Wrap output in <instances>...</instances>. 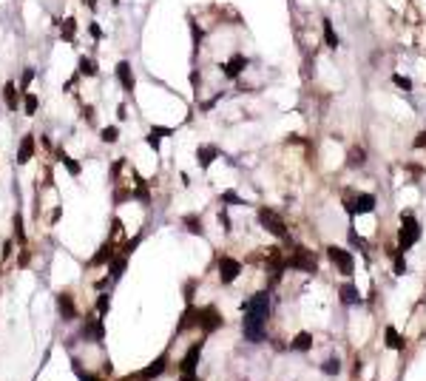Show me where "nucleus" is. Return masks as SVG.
Listing matches in <instances>:
<instances>
[{"instance_id":"obj_1","label":"nucleus","mask_w":426,"mask_h":381,"mask_svg":"<svg viewBox=\"0 0 426 381\" xmlns=\"http://www.w3.org/2000/svg\"><path fill=\"white\" fill-rule=\"evenodd\" d=\"M245 319H242V330H245V338L253 341V344H261L264 341V327H267V316H270V293L261 290V293L250 296L245 304Z\"/></svg>"},{"instance_id":"obj_2","label":"nucleus","mask_w":426,"mask_h":381,"mask_svg":"<svg viewBox=\"0 0 426 381\" xmlns=\"http://www.w3.org/2000/svg\"><path fill=\"white\" fill-rule=\"evenodd\" d=\"M420 239V225L418 219L406 211V214H401V230H398V251L406 253L412 248V245Z\"/></svg>"},{"instance_id":"obj_3","label":"nucleus","mask_w":426,"mask_h":381,"mask_svg":"<svg viewBox=\"0 0 426 381\" xmlns=\"http://www.w3.org/2000/svg\"><path fill=\"white\" fill-rule=\"evenodd\" d=\"M287 267H293V270H304V273H316L318 270L316 253L298 245V248H293V253L287 256Z\"/></svg>"},{"instance_id":"obj_4","label":"nucleus","mask_w":426,"mask_h":381,"mask_svg":"<svg viewBox=\"0 0 426 381\" xmlns=\"http://www.w3.org/2000/svg\"><path fill=\"white\" fill-rule=\"evenodd\" d=\"M259 222L264 225V228H267L276 239H284V242L290 239V233H287V222H284V219L276 214L273 208H259Z\"/></svg>"},{"instance_id":"obj_5","label":"nucleus","mask_w":426,"mask_h":381,"mask_svg":"<svg viewBox=\"0 0 426 381\" xmlns=\"http://www.w3.org/2000/svg\"><path fill=\"white\" fill-rule=\"evenodd\" d=\"M327 259H330L332 265L338 267L344 276H353V270H355V259H353V253H350V251L330 245V248H327Z\"/></svg>"},{"instance_id":"obj_6","label":"nucleus","mask_w":426,"mask_h":381,"mask_svg":"<svg viewBox=\"0 0 426 381\" xmlns=\"http://www.w3.org/2000/svg\"><path fill=\"white\" fill-rule=\"evenodd\" d=\"M239 273H242V262L239 259H233V256H222L219 259V279H222V285L236 282Z\"/></svg>"},{"instance_id":"obj_7","label":"nucleus","mask_w":426,"mask_h":381,"mask_svg":"<svg viewBox=\"0 0 426 381\" xmlns=\"http://www.w3.org/2000/svg\"><path fill=\"white\" fill-rule=\"evenodd\" d=\"M165 364H168V353H162V356H159L153 364H148L145 370H139V373L128 375V381H151V378H157V375L165 373Z\"/></svg>"},{"instance_id":"obj_8","label":"nucleus","mask_w":426,"mask_h":381,"mask_svg":"<svg viewBox=\"0 0 426 381\" xmlns=\"http://www.w3.org/2000/svg\"><path fill=\"white\" fill-rule=\"evenodd\" d=\"M347 211L350 214H372V211H375V196L358 194V196H353V199L347 196Z\"/></svg>"},{"instance_id":"obj_9","label":"nucleus","mask_w":426,"mask_h":381,"mask_svg":"<svg viewBox=\"0 0 426 381\" xmlns=\"http://www.w3.org/2000/svg\"><path fill=\"white\" fill-rule=\"evenodd\" d=\"M222 327V316H219L216 307H202V316H199V330L202 333H213Z\"/></svg>"},{"instance_id":"obj_10","label":"nucleus","mask_w":426,"mask_h":381,"mask_svg":"<svg viewBox=\"0 0 426 381\" xmlns=\"http://www.w3.org/2000/svg\"><path fill=\"white\" fill-rule=\"evenodd\" d=\"M199 356H202V341H196L188 353H185V359H182L179 370L182 373H196V364H199Z\"/></svg>"},{"instance_id":"obj_11","label":"nucleus","mask_w":426,"mask_h":381,"mask_svg":"<svg viewBox=\"0 0 426 381\" xmlns=\"http://www.w3.org/2000/svg\"><path fill=\"white\" fill-rule=\"evenodd\" d=\"M245 68H247V57H245V54H233V57L224 63V77L236 80L239 74L245 72Z\"/></svg>"},{"instance_id":"obj_12","label":"nucleus","mask_w":426,"mask_h":381,"mask_svg":"<svg viewBox=\"0 0 426 381\" xmlns=\"http://www.w3.org/2000/svg\"><path fill=\"white\" fill-rule=\"evenodd\" d=\"M57 307H60V313H63L65 322H74V319H77V307H74L71 293H60L57 296Z\"/></svg>"},{"instance_id":"obj_13","label":"nucleus","mask_w":426,"mask_h":381,"mask_svg":"<svg viewBox=\"0 0 426 381\" xmlns=\"http://www.w3.org/2000/svg\"><path fill=\"white\" fill-rule=\"evenodd\" d=\"M117 80H120V86H123L125 91H134V72H131L128 60H123V63L117 65Z\"/></svg>"},{"instance_id":"obj_14","label":"nucleus","mask_w":426,"mask_h":381,"mask_svg":"<svg viewBox=\"0 0 426 381\" xmlns=\"http://www.w3.org/2000/svg\"><path fill=\"white\" fill-rule=\"evenodd\" d=\"M31 154H34V137L26 134V137L20 140V148H17V165H26L31 159Z\"/></svg>"},{"instance_id":"obj_15","label":"nucleus","mask_w":426,"mask_h":381,"mask_svg":"<svg viewBox=\"0 0 426 381\" xmlns=\"http://www.w3.org/2000/svg\"><path fill=\"white\" fill-rule=\"evenodd\" d=\"M341 302L344 304H361L364 299H361V293H358V288H355L353 282H347V285H341Z\"/></svg>"},{"instance_id":"obj_16","label":"nucleus","mask_w":426,"mask_h":381,"mask_svg":"<svg viewBox=\"0 0 426 381\" xmlns=\"http://www.w3.org/2000/svg\"><path fill=\"white\" fill-rule=\"evenodd\" d=\"M216 157H219L216 145H199V151H196V159H199V165H202V168H208Z\"/></svg>"},{"instance_id":"obj_17","label":"nucleus","mask_w":426,"mask_h":381,"mask_svg":"<svg viewBox=\"0 0 426 381\" xmlns=\"http://www.w3.org/2000/svg\"><path fill=\"white\" fill-rule=\"evenodd\" d=\"M111 259H114V245L105 242V245L100 248V253H97L94 259H91V265H94V267H100V265H111Z\"/></svg>"},{"instance_id":"obj_18","label":"nucleus","mask_w":426,"mask_h":381,"mask_svg":"<svg viewBox=\"0 0 426 381\" xmlns=\"http://www.w3.org/2000/svg\"><path fill=\"white\" fill-rule=\"evenodd\" d=\"M313 347V336L310 333H298L293 341H290V350H298V353H307Z\"/></svg>"},{"instance_id":"obj_19","label":"nucleus","mask_w":426,"mask_h":381,"mask_svg":"<svg viewBox=\"0 0 426 381\" xmlns=\"http://www.w3.org/2000/svg\"><path fill=\"white\" fill-rule=\"evenodd\" d=\"M383 336H386V347H392V350H404V338H401V333L395 330V327H386V333H383Z\"/></svg>"},{"instance_id":"obj_20","label":"nucleus","mask_w":426,"mask_h":381,"mask_svg":"<svg viewBox=\"0 0 426 381\" xmlns=\"http://www.w3.org/2000/svg\"><path fill=\"white\" fill-rule=\"evenodd\" d=\"M321 26H324V43L327 49H338V34H335V29H332L330 20H321Z\"/></svg>"},{"instance_id":"obj_21","label":"nucleus","mask_w":426,"mask_h":381,"mask_svg":"<svg viewBox=\"0 0 426 381\" xmlns=\"http://www.w3.org/2000/svg\"><path fill=\"white\" fill-rule=\"evenodd\" d=\"M168 134H174V128H151V134H148V145L157 151V148H159V137H168Z\"/></svg>"},{"instance_id":"obj_22","label":"nucleus","mask_w":426,"mask_h":381,"mask_svg":"<svg viewBox=\"0 0 426 381\" xmlns=\"http://www.w3.org/2000/svg\"><path fill=\"white\" fill-rule=\"evenodd\" d=\"M60 31H63L65 40H74V34H77V20H74V17H65V20L60 23Z\"/></svg>"},{"instance_id":"obj_23","label":"nucleus","mask_w":426,"mask_h":381,"mask_svg":"<svg viewBox=\"0 0 426 381\" xmlns=\"http://www.w3.org/2000/svg\"><path fill=\"white\" fill-rule=\"evenodd\" d=\"M77 65H80V74H86V77H94L97 74V63L91 57H80Z\"/></svg>"},{"instance_id":"obj_24","label":"nucleus","mask_w":426,"mask_h":381,"mask_svg":"<svg viewBox=\"0 0 426 381\" xmlns=\"http://www.w3.org/2000/svg\"><path fill=\"white\" fill-rule=\"evenodd\" d=\"M134 196H137V199H142L145 205L151 202V196H148V182H145L142 177H137V188H134Z\"/></svg>"},{"instance_id":"obj_25","label":"nucleus","mask_w":426,"mask_h":381,"mask_svg":"<svg viewBox=\"0 0 426 381\" xmlns=\"http://www.w3.org/2000/svg\"><path fill=\"white\" fill-rule=\"evenodd\" d=\"M125 259H128V256H117V259H111V279H120V276H123V270H125Z\"/></svg>"},{"instance_id":"obj_26","label":"nucleus","mask_w":426,"mask_h":381,"mask_svg":"<svg viewBox=\"0 0 426 381\" xmlns=\"http://www.w3.org/2000/svg\"><path fill=\"white\" fill-rule=\"evenodd\" d=\"M364 157H367V154H364V148H353V151H350V159H347V162H350V168L364 165V162H367Z\"/></svg>"},{"instance_id":"obj_27","label":"nucleus","mask_w":426,"mask_h":381,"mask_svg":"<svg viewBox=\"0 0 426 381\" xmlns=\"http://www.w3.org/2000/svg\"><path fill=\"white\" fill-rule=\"evenodd\" d=\"M6 106L15 111L17 108V88H15V83H6Z\"/></svg>"},{"instance_id":"obj_28","label":"nucleus","mask_w":426,"mask_h":381,"mask_svg":"<svg viewBox=\"0 0 426 381\" xmlns=\"http://www.w3.org/2000/svg\"><path fill=\"white\" fill-rule=\"evenodd\" d=\"M321 370H324L327 375H338L341 373V361L338 359H327L324 364H321Z\"/></svg>"},{"instance_id":"obj_29","label":"nucleus","mask_w":426,"mask_h":381,"mask_svg":"<svg viewBox=\"0 0 426 381\" xmlns=\"http://www.w3.org/2000/svg\"><path fill=\"white\" fill-rule=\"evenodd\" d=\"M185 225H188V230H190V233H199V236L205 233L202 219H196V216H185Z\"/></svg>"},{"instance_id":"obj_30","label":"nucleus","mask_w":426,"mask_h":381,"mask_svg":"<svg viewBox=\"0 0 426 381\" xmlns=\"http://www.w3.org/2000/svg\"><path fill=\"white\" fill-rule=\"evenodd\" d=\"M102 143H117V140H120V128H117V125H108V128H102Z\"/></svg>"},{"instance_id":"obj_31","label":"nucleus","mask_w":426,"mask_h":381,"mask_svg":"<svg viewBox=\"0 0 426 381\" xmlns=\"http://www.w3.org/2000/svg\"><path fill=\"white\" fill-rule=\"evenodd\" d=\"M60 162H63L65 168H68V174H74V177H77V174H80V165H77V162H74L71 157H68V154H63V151H60Z\"/></svg>"},{"instance_id":"obj_32","label":"nucleus","mask_w":426,"mask_h":381,"mask_svg":"<svg viewBox=\"0 0 426 381\" xmlns=\"http://www.w3.org/2000/svg\"><path fill=\"white\" fill-rule=\"evenodd\" d=\"M404 273H406V259L401 251H395V276H404Z\"/></svg>"},{"instance_id":"obj_33","label":"nucleus","mask_w":426,"mask_h":381,"mask_svg":"<svg viewBox=\"0 0 426 381\" xmlns=\"http://www.w3.org/2000/svg\"><path fill=\"white\" fill-rule=\"evenodd\" d=\"M392 83H395L398 88H404V91H412V80L404 77V74H395V77H392Z\"/></svg>"},{"instance_id":"obj_34","label":"nucleus","mask_w":426,"mask_h":381,"mask_svg":"<svg viewBox=\"0 0 426 381\" xmlns=\"http://www.w3.org/2000/svg\"><path fill=\"white\" fill-rule=\"evenodd\" d=\"M23 108H26V114H34V111H37V97H34V94H26Z\"/></svg>"},{"instance_id":"obj_35","label":"nucleus","mask_w":426,"mask_h":381,"mask_svg":"<svg viewBox=\"0 0 426 381\" xmlns=\"http://www.w3.org/2000/svg\"><path fill=\"white\" fill-rule=\"evenodd\" d=\"M108 293H102L100 296V302H97V310H100V316H105V313H108Z\"/></svg>"},{"instance_id":"obj_36","label":"nucleus","mask_w":426,"mask_h":381,"mask_svg":"<svg viewBox=\"0 0 426 381\" xmlns=\"http://www.w3.org/2000/svg\"><path fill=\"white\" fill-rule=\"evenodd\" d=\"M15 233H17V242H23V239H26V233H23V219H20V214L15 216Z\"/></svg>"},{"instance_id":"obj_37","label":"nucleus","mask_w":426,"mask_h":381,"mask_svg":"<svg viewBox=\"0 0 426 381\" xmlns=\"http://www.w3.org/2000/svg\"><path fill=\"white\" fill-rule=\"evenodd\" d=\"M222 202H233V205H245V202L239 199V196L233 194V191H224V194H222Z\"/></svg>"},{"instance_id":"obj_38","label":"nucleus","mask_w":426,"mask_h":381,"mask_svg":"<svg viewBox=\"0 0 426 381\" xmlns=\"http://www.w3.org/2000/svg\"><path fill=\"white\" fill-rule=\"evenodd\" d=\"M350 242H353V245H358V248H361V251H364V248H367V242H364V239L358 236V233H355V230H350Z\"/></svg>"},{"instance_id":"obj_39","label":"nucleus","mask_w":426,"mask_h":381,"mask_svg":"<svg viewBox=\"0 0 426 381\" xmlns=\"http://www.w3.org/2000/svg\"><path fill=\"white\" fill-rule=\"evenodd\" d=\"M137 245H139V236H134V239H131V242H125L123 253H125V256H128V253H131V251H134V248H137Z\"/></svg>"},{"instance_id":"obj_40","label":"nucleus","mask_w":426,"mask_h":381,"mask_svg":"<svg viewBox=\"0 0 426 381\" xmlns=\"http://www.w3.org/2000/svg\"><path fill=\"white\" fill-rule=\"evenodd\" d=\"M412 145H415V148H426V131H420L418 137H415V143H412Z\"/></svg>"},{"instance_id":"obj_41","label":"nucleus","mask_w":426,"mask_h":381,"mask_svg":"<svg viewBox=\"0 0 426 381\" xmlns=\"http://www.w3.org/2000/svg\"><path fill=\"white\" fill-rule=\"evenodd\" d=\"M31 77H34V72H31V68H26V72H23V88L31 83Z\"/></svg>"},{"instance_id":"obj_42","label":"nucleus","mask_w":426,"mask_h":381,"mask_svg":"<svg viewBox=\"0 0 426 381\" xmlns=\"http://www.w3.org/2000/svg\"><path fill=\"white\" fill-rule=\"evenodd\" d=\"M83 117H86L88 122L94 120V106H86V108H83Z\"/></svg>"},{"instance_id":"obj_43","label":"nucleus","mask_w":426,"mask_h":381,"mask_svg":"<svg viewBox=\"0 0 426 381\" xmlns=\"http://www.w3.org/2000/svg\"><path fill=\"white\" fill-rule=\"evenodd\" d=\"M219 219H222V225H224V230H230V219H227V214H219Z\"/></svg>"},{"instance_id":"obj_44","label":"nucleus","mask_w":426,"mask_h":381,"mask_svg":"<svg viewBox=\"0 0 426 381\" xmlns=\"http://www.w3.org/2000/svg\"><path fill=\"white\" fill-rule=\"evenodd\" d=\"M179 381H199V378H196V373H182Z\"/></svg>"}]
</instances>
